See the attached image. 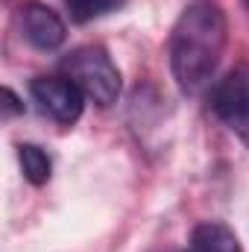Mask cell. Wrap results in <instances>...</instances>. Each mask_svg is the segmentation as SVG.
I'll return each instance as SVG.
<instances>
[{
    "mask_svg": "<svg viewBox=\"0 0 249 252\" xmlns=\"http://www.w3.org/2000/svg\"><path fill=\"white\" fill-rule=\"evenodd\" d=\"M30 97L47 118L62 126H73L85 109V94L67 76H35L30 82Z\"/></svg>",
    "mask_w": 249,
    "mask_h": 252,
    "instance_id": "4",
    "label": "cell"
},
{
    "mask_svg": "<svg viewBox=\"0 0 249 252\" xmlns=\"http://www.w3.org/2000/svg\"><path fill=\"white\" fill-rule=\"evenodd\" d=\"M3 100H6V103H3L6 118H9V115H21V112H24V103L18 100V94H15L12 88H3Z\"/></svg>",
    "mask_w": 249,
    "mask_h": 252,
    "instance_id": "8",
    "label": "cell"
},
{
    "mask_svg": "<svg viewBox=\"0 0 249 252\" xmlns=\"http://www.w3.org/2000/svg\"><path fill=\"white\" fill-rule=\"evenodd\" d=\"M62 70L70 82H76V88L85 94V100H91L100 109H109L121 100L124 91V79L115 59L109 56L106 47L100 44H85L67 53L62 62Z\"/></svg>",
    "mask_w": 249,
    "mask_h": 252,
    "instance_id": "2",
    "label": "cell"
},
{
    "mask_svg": "<svg viewBox=\"0 0 249 252\" xmlns=\"http://www.w3.org/2000/svg\"><path fill=\"white\" fill-rule=\"evenodd\" d=\"M18 27L21 35L27 38V44H32L35 50H59L67 38V27L59 18V12H53L50 6L30 0L18 9Z\"/></svg>",
    "mask_w": 249,
    "mask_h": 252,
    "instance_id": "5",
    "label": "cell"
},
{
    "mask_svg": "<svg viewBox=\"0 0 249 252\" xmlns=\"http://www.w3.org/2000/svg\"><path fill=\"white\" fill-rule=\"evenodd\" d=\"M241 3H244V6H247V9H249V0H241Z\"/></svg>",
    "mask_w": 249,
    "mask_h": 252,
    "instance_id": "9",
    "label": "cell"
},
{
    "mask_svg": "<svg viewBox=\"0 0 249 252\" xmlns=\"http://www.w3.org/2000/svg\"><path fill=\"white\" fill-rule=\"evenodd\" d=\"M187 252H244L238 235L217 220H205L190 232V244Z\"/></svg>",
    "mask_w": 249,
    "mask_h": 252,
    "instance_id": "6",
    "label": "cell"
},
{
    "mask_svg": "<svg viewBox=\"0 0 249 252\" xmlns=\"http://www.w3.org/2000/svg\"><path fill=\"white\" fill-rule=\"evenodd\" d=\"M229 41V24L220 6L193 3L170 30V70L182 94H199L217 73Z\"/></svg>",
    "mask_w": 249,
    "mask_h": 252,
    "instance_id": "1",
    "label": "cell"
},
{
    "mask_svg": "<svg viewBox=\"0 0 249 252\" xmlns=\"http://www.w3.org/2000/svg\"><path fill=\"white\" fill-rule=\"evenodd\" d=\"M208 106L229 132L249 144V62L235 64L223 79L214 82Z\"/></svg>",
    "mask_w": 249,
    "mask_h": 252,
    "instance_id": "3",
    "label": "cell"
},
{
    "mask_svg": "<svg viewBox=\"0 0 249 252\" xmlns=\"http://www.w3.org/2000/svg\"><path fill=\"white\" fill-rule=\"evenodd\" d=\"M18 161H21V173L30 185L41 188L50 182L53 176V158L47 156L44 147L38 144H18Z\"/></svg>",
    "mask_w": 249,
    "mask_h": 252,
    "instance_id": "7",
    "label": "cell"
}]
</instances>
